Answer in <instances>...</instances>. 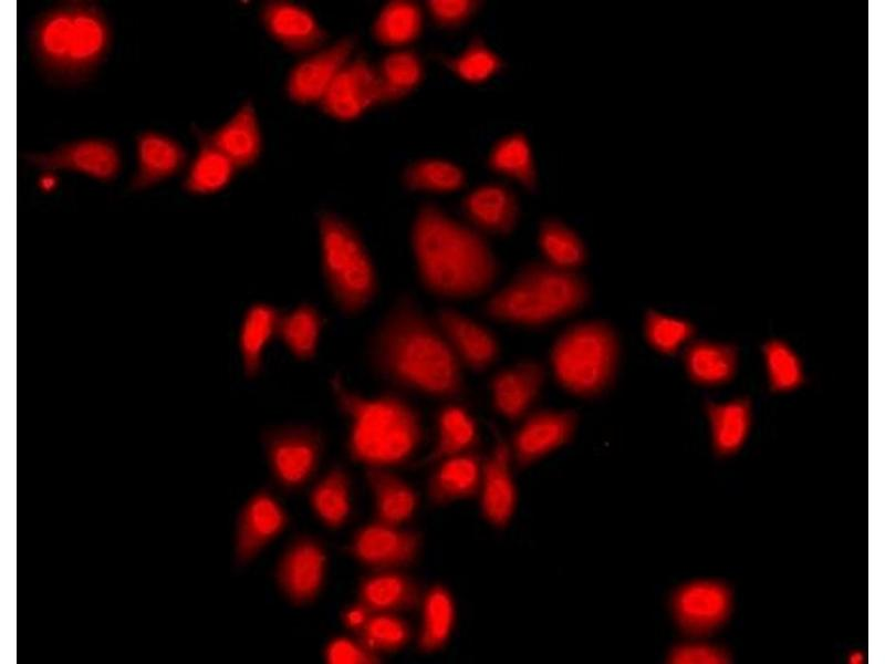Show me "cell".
<instances>
[{
	"label": "cell",
	"instance_id": "1",
	"mask_svg": "<svg viewBox=\"0 0 885 664\" xmlns=\"http://www.w3.org/2000/svg\"><path fill=\"white\" fill-rule=\"evenodd\" d=\"M368 357L377 375L402 390L433 397L462 391L459 359L410 297L399 298L378 323Z\"/></svg>",
	"mask_w": 885,
	"mask_h": 664
},
{
	"label": "cell",
	"instance_id": "2",
	"mask_svg": "<svg viewBox=\"0 0 885 664\" xmlns=\"http://www.w3.org/2000/svg\"><path fill=\"white\" fill-rule=\"evenodd\" d=\"M410 238L419 280L436 295H478L497 278L498 263L486 240L435 205L419 208Z\"/></svg>",
	"mask_w": 885,
	"mask_h": 664
},
{
	"label": "cell",
	"instance_id": "3",
	"mask_svg": "<svg viewBox=\"0 0 885 664\" xmlns=\"http://www.w3.org/2000/svg\"><path fill=\"white\" fill-rule=\"evenodd\" d=\"M112 29L102 8L92 1H63L40 13L29 31L37 66L53 83L86 81L105 61Z\"/></svg>",
	"mask_w": 885,
	"mask_h": 664
},
{
	"label": "cell",
	"instance_id": "4",
	"mask_svg": "<svg viewBox=\"0 0 885 664\" xmlns=\"http://www.w3.org/2000/svg\"><path fill=\"white\" fill-rule=\"evenodd\" d=\"M334 401L348 422L350 457L366 467L388 468L409 460L423 440L416 409L396 393L364 395L340 375L330 381Z\"/></svg>",
	"mask_w": 885,
	"mask_h": 664
},
{
	"label": "cell",
	"instance_id": "5",
	"mask_svg": "<svg viewBox=\"0 0 885 664\" xmlns=\"http://www.w3.org/2000/svg\"><path fill=\"white\" fill-rule=\"evenodd\" d=\"M618 356L614 329L603 321H585L568 328L556 339L551 365L565 391L580 397H594L612 384Z\"/></svg>",
	"mask_w": 885,
	"mask_h": 664
},
{
	"label": "cell",
	"instance_id": "6",
	"mask_svg": "<svg viewBox=\"0 0 885 664\" xmlns=\"http://www.w3.org/2000/svg\"><path fill=\"white\" fill-rule=\"evenodd\" d=\"M321 267L329 293L345 314L363 311L377 291L373 261L356 231L341 217L319 218Z\"/></svg>",
	"mask_w": 885,
	"mask_h": 664
},
{
	"label": "cell",
	"instance_id": "7",
	"mask_svg": "<svg viewBox=\"0 0 885 664\" xmlns=\"http://www.w3.org/2000/svg\"><path fill=\"white\" fill-rule=\"evenodd\" d=\"M261 443L273 478L287 490L299 489L310 479L323 449L321 434L308 425L269 428Z\"/></svg>",
	"mask_w": 885,
	"mask_h": 664
},
{
	"label": "cell",
	"instance_id": "8",
	"mask_svg": "<svg viewBox=\"0 0 885 664\" xmlns=\"http://www.w3.org/2000/svg\"><path fill=\"white\" fill-rule=\"evenodd\" d=\"M30 166L46 172H67L110 183L119 174L122 157L117 145L100 137L75 139L49 152L23 155Z\"/></svg>",
	"mask_w": 885,
	"mask_h": 664
},
{
	"label": "cell",
	"instance_id": "9",
	"mask_svg": "<svg viewBox=\"0 0 885 664\" xmlns=\"http://www.w3.org/2000/svg\"><path fill=\"white\" fill-rule=\"evenodd\" d=\"M420 543L416 531L376 520L360 528L346 550L369 569L396 570L416 560Z\"/></svg>",
	"mask_w": 885,
	"mask_h": 664
},
{
	"label": "cell",
	"instance_id": "10",
	"mask_svg": "<svg viewBox=\"0 0 885 664\" xmlns=\"http://www.w3.org/2000/svg\"><path fill=\"white\" fill-rule=\"evenodd\" d=\"M326 556L314 538L302 536L293 540L282 553L275 570V580L282 594L294 605L314 601L323 585Z\"/></svg>",
	"mask_w": 885,
	"mask_h": 664
},
{
	"label": "cell",
	"instance_id": "11",
	"mask_svg": "<svg viewBox=\"0 0 885 664\" xmlns=\"http://www.w3.org/2000/svg\"><path fill=\"white\" fill-rule=\"evenodd\" d=\"M384 103L377 69L364 58L351 59L319 103L322 111L339 121H352Z\"/></svg>",
	"mask_w": 885,
	"mask_h": 664
},
{
	"label": "cell",
	"instance_id": "12",
	"mask_svg": "<svg viewBox=\"0 0 885 664\" xmlns=\"http://www.w3.org/2000/svg\"><path fill=\"white\" fill-rule=\"evenodd\" d=\"M288 516L267 489L254 492L241 507L235 531V563L243 567L287 527Z\"/></svg>",
	"mask_w": 885,
	"mask_h": 664
},
{
	"label": "cell",
	"instance_id": "13",
	"mask_svg": "<svg viewBox=\"0 0 885 664\" xmlns=\"http://www.w3.org/2000/svg\"><path fill=\"white\" fill-rule=\"evenodd\" d=\"M731 608L729 589L717 581H694L680 587L671 598L674 616L683 631L702 635L718 629Z\"/></svg>",
	"mask_w": 885,
	"mask_h": 664
},
{
	"label": "cell",
	"instance_id": "14",
	"mask_svg": "<svg viewBox=\"0 0 885 664\" xmlns=\"http://www.w3.org/2000/svg\"><path fill=\"white\" fill-rule=\"evenodd\" d=\"M355 41L343 38L314 51L291 70L287 81L289 97L299 104L320 103L341 70L351 60Z\"/></svg>",
	"mask_w": 885,
	"mask_h": 664
},
{
	"label": "cell",
	"instance_id": "15",
	"mask_svg": "<svg viewBox=\"0 0 885 664\" xmlns=\"http://www.w3.org/2000/svg\"><path fill=\"white\" fill-rule=\"evenodd\" d=\"M577 416L572 411H539L530 415L513 438L518 466L527 467L569 443Z\"/></svg>",
	"mask_w": 885,
	"mask_h": 664
},
{
	"label": "cell",
	"instance_id": "16",
	"mask_svg": "<svg viewBox=\"0 0 885 664\" xmlns=\"http://www.w3.org/2000/svg\"><path fill=\"white\" fill-rule=\"evenodd\" d=\"M517 276L537 291L556 319L577 311L590 297L589 284L575 270L560 268L546 261L531 262Z\"/></svg>",
	"mask_w": 885,
	"mask_h": 664
},
{
	"label": "cell",
	"instance_id": "17",
	"mask_svg": "<svg viewBox=\"0 0 885 664\" xmlns=\"http://www.w3.org/2000/svg\"><path fill=\"white\" fill-rule=\"evenodd\" d=\"M260 19L267 32L294 53L314 52L322 46L327 37L315 17L295 3L267 2L261 8Z\"/></svg>",
	"mask_w": 885,
	"mask_h": 664
},
{
	"label": "cell",
	"instance_id": "18",
	"mask_svg": "<svg viewBox=\"0 0 885 664\" xmlns=\"http://www.w3.org/2000/svg\"><path fill=\"white\" fill-rule=\"evenodd\" d=\"M136 169L131 180L134 190H146L179 174L187 163V152L175 138L154 131L135 138Z\"/></svg>",
	"mask_w": 885,
	"mask_h": 664
},
{
	"label": "cell",
	"instance_id": "19",
	"mask_svg": "<svg viewBox=\"0 0 885 664\" xmlns=\"http://www.w3.org/2000/svg\"><path fill=\"white\" fill-rule=\"evenodd\" d=\"M436 324L447 339L460 363L472 371H485L498 357L499 345L493 334L465 314L442 309Z\"/></svg>",
	"mask_w": 885,
	"mask_h": 664
},
{
	"label": "cell",
	"instance_id": "20",
	"mask_svg": "<svg viewBox=\"0 0 885 664\" xmlns=\"http://www.w3.org/2000/svg\"><path fill=\"white\" fill-rule=\"evenodd\" d=\"M544 377L543 366L535 361H523L502 370L491 382L494 408L508 419L520 418L537 400Z\"/></svg>",
	"mask_w": 885,
	"mask_h": 664
},
{
	"label": "cell",
	"instance_id": "21",
	"mask_svg": "<svg viewBox=\"0 0 885 664\" xmlns=\"http://www.w3.org/2000/svg\"><path fill=\"white\" fill-rule=\"evenodd\" d=\"M481 509L496 527L508 525L517 504V491L510 470V450L499 439L481 473Z\"/></svg>",
	"mask_w": 885,
	"mask_h": 664
},
{
	"label": "cell",
	"instance_id": "22",
	"mask_svg": "<svg viewBox=\"0 0 885 664\" xmlns=\"http://www.w3.org/2000/svg\"><path fill=\"white\" fill-rule=\"evenodd\" d=\"M420 589L410 577L396 570H378L364 577L357 590V604L369 612L397 613L415 609Z\"/></svg>",
	"mask_w": 885,
	"mask_h": 664
},
{
	"label": "cell",
	"instance_id": "23",
	"mask_svg": "<svg viewBox=\"0 0 885 664\" xmlns=\"http://www.w3.org/2000/svg\"><path fill=\"white\" fill-rule=\"evenodd\" d=\"M344 625L375 653L403 649L410 640L409 624L396 613L369 612L355 603L342 613Z\"/></svg>",
	"mask_w": 885,
	"mask_h": 664
},
{
	"label": "cell",
	"instance_id": "24",
	"mask_svg": "<svg viewBox=\"0 0 885 664\" xmlns=\"http://www.w3.org/2000/svg\"><path fill=\"white\" fill-rule=\"evenodd\" d=\"M209 137L237 169L252 166L262 148L253 103L250 100L243 102L222 125L209 133Z\"/></svg>",
	"mask_w": 885,
	"mask_h": 664
},
{
	"label": "cell",
	"instance_id": "25",
	"mask_svg": "<svg viewBox=\"0 0 885 664\" xmlns=\"http://www.w3.org/2000/svg\"><path fill=\"white\" fill-rule=\"evenodd\" d=\"M486 312L494 320L528 326L556 320L537 291L519 276L490 298Z\"/></svg>",
	"mask_w": 885,
	"mask_h": 664
},
{
	"label": "cell",
	"instance_id": "26",
	"mask_svg": "<svg viewBox=\"0 0 885 664\" xmlns=\"http://www.w3.org/2000/svg\"><path fill=\"white\" fill-rule=\"evenodd\" d=\"M197 142V154L183 183L185 191L192 195H211L226 188L232 180L236 166L214 144L209 133L192 126Z\"/></svg>",
	"mask_w": 885,
	"mask_h": 664
},
{
	"label": "cell",
	"instance_id": "27",
	"mask_svg": "<svg viewBox=\"0 0 885 664\" xmlns=\"http://www.w3.org/2000/svg\"><path fill=\"white\" fill-rule=\"evenodd\" d=\"M464 211L479 229L493 234H509L517 224L519 208L514 195L504 186L482 185L464 200Z\"/></svg>",
	"mask_w": 885,
	"mask_h": 664
},
{
	"label": "cell",
	"instance_id": "28",
	"mask_svg": "<svg viewBox=\"0 0 885 664\" xmlns=\"http://www.w3.org/2000/svg\"><path fill=\"white\" fill-rule=\"evenodd\" d=\"M479 458L464 453L439 461L428 483V497L433 505L444 506L455 500L475 496L481 485Z\"/></svg>",
	"mask_w": 885,
	"mask_h": 664
},
{
	"label": "cell",
	"instance_id": "29",
	"mask_svg": "<svg viewBox=\"0 0 885 664\" xmlns=\"http://www.w3.org/2000/svg\"><path fill=\"white\" fill-rule=\"evenodd\" d=\"M365 477L377 521L400 526L414 516L417 495L400 477L383 467H366Z\"/></svg>",
	"mask_w": 885,
	"mask_h": 664
},
{
	"label": "cell",
	"instance_id": "30",
	"mask_svg": "<svg viewBox=\"0 0 885 664\" xmlns=\"http://www.w3.org/2000/svg\"><path fill=\"white\" fill-rule=\"evenodd\" d=\"M281 312L273 305L258 302L246 311L239 330V351L244 374L258 375L263 354L270 341L277 336Z\"/></svg>",
	"mask_w": 885,
	"mask_h": 664
},
{
	"label": "cell",
	"instance_id": "31",
	"mask_svg": "<svg viewBox=\"0 0 885 664\" xmlns=\"http://www.w3.org/2000/svg\"><path fill=\"white\" fill-rule=\"evenodd\" d=\"M323 319L319 310L311 303H301L279 319L277 338L298 360L308 361L314 357Z\"/></svg>",
	"mask_w": 885,
	"mask_h": 664
},
{
	"label": "cell",
	"instance_id": "32",
	"mask_svg": "<svg viewBox=\"0 0 885 664\" xmlns=\"http://www.w3.org/2000/svg\"><path fill=\"white\" fill-rule=\"evenodd\" d=\"M310 504L329 528H341L351 513L350 478L340 466L330 469L312 488Z\"/></svg>",
	"mask_w": 885,
	"mask_h": 664
},
{
	"label": "cell",
	"instance_id": "33",
	"mask_svg": "<svg viewBox=\"0 0 885 664\" xmlns=\"http://www.w3.org/2000/svg\"><path fill=\"white\" fill-rule=\"evenodd\" d=\"M475 421L462 407L448 405L437 416V440L426 463L467 453L477 443Z\"/></svg>",
	"mask_w": 885,
	"mask_h": 664
},
{
	"label": "cell",
	"instance_id": "34",
	"mask_svg": "<svg viewBox=\"0 0 885 664\" xmlns=\"http://www.w3.org/2000/svg\"><path fill=\"white\" fill-rule=\"evenodd\" d=\"M712 440L721 455L736 452L743 443L750 425V405L747 398L707 404Z\"/></svg>",
	"mask_w": 885,
	"mask_h": 664
},
{
	"label": "cell",
	"instance_id": "35",
	"mask_svg": "<svg viewBox=\"0 0 885 664\" xmlns=\"http://www.w3.org/2000/svg\"><path fill=\"white\" fill-rule=\"evenodd\" d=\"M455 621L450 593L442 585L429 589L423 602V619L418 647L425 653L440 650L447 643Z\"/></svg>",
	"mask_w": 885,
	"mask_h": 664
},
{
	"label": "cell",
	"instance_id": "36",
	"mask_svg": "<svg viewBox=\"0 0 885 664\" xmlns=\"http://www.w3.org/2000/svg\"><path fill=\"white\" fill-rule=\"evenodd\" d=\"M421 24V11L417 4L410 1H392L376 17L373 34L381 44L403 46L418 38Z\"/></svg>",
	"mask_w": 885,
	"mask_h": 664
},
{
	"label": "cell",
	"instance_id": "37",
	"mask_svg": "<svg viewBox=\"0 0 885 664\" xmlns=\"http://www.w3.org/2000/svg\"><path fill=\"white\" fill-rule=\"evenodd\" d=\"M489 166L500 175L520 183L527 189H534L537 174L531 147L527 137L520 133L501 138L491 149Z\"/></svg>",
	"mask_w": 885,
	"mask_h": 664
},
{
	"label": "cell",
	"instance_id": "38",
	"mask_svg": "<svg viewBox=\"0 0 885 664\" xmlns=\"http://www.w3.org/2000/svg\"><path fill=\"white\" fill-rule=\"evenodd\" d=\"M686 367L690 376L700 383H719L728 380L736 366V350L732 345L698 341L686 351Z\"/></svg>",
	"mask_w": 885,
	"mask_h": 664
},
{
	"label": "cell",
	"instance_id": "39",
	"mask_svg": "<svg viewBox=\"0 0 885 664\" xmlns=\"http://www.w3.org/2000/svg\"><path fill=\"white\" fill-rule=\"evenodd\" d=\"M384 102L400 100L412 93L423 79L419 56L409 50L387 54L377 69Z\"/></svg>",
	"mask_w": 885,
	"mask_h": 664
},
{
	"label": "cell",
	"instance_id": "40",
	"mask_svg": "<svg viewBox=\"0 0 885 664\" xmlns=\"http://www.w3.org/2000/svg\"><path fill=\"white\" fill-rule=\"evenodd\" d=\"M539 243L546 262L570 270L582 266L586 250L581 238L565 224L549 218L542 221Z\"/></svg>",
	"mask_w": 885,
	"mask_h": 664
},
{
	"label": "cell",
	"instance_id": "41",
	"mask_svg": "<svg viewBox=\"0 0 885 664\" xmlns=\"http://www.w3.org/2000/svg\"><path fill=\"white\" fill-rule=\"evenodd\" d=\"M407 188L428 193H451L465 184V174L456 164L438 158L420 159L404 173Z\"/></svg>",
	"mask_w": 885,
	"mask_h": 664
},
{
	"label": "cell",
	"instance_id": "42",
	"mask_svg": "<svg viewBox=\"0 0 885 664\" xmlns=\"http://www.w3.org/2000/svg\"><path fill=\"white\" fill-rule=\"evenodd\" d=\"M442 63L459 79L469 83L485 82L500 71V58L481 40L473 39L458 55L442 59Z\"/></svg>",
	"mask_w": 885,
	"mask_h": 664
},
{
	"label": "cell",
	"instance_id": "43",
	"mask_svg": "<svg viewBox=\"0 0 885 664\" xmlns=\"http://www.w3.org/2000/svg\"><path fill=\"white\" fill-rule=\"evenodd\" d=\"M644 326L649 344L664 353L674 352L693 332L689 322L655 310L647 311Z\"/></svg>",
	"mask_w": 885,
	"mask_h": 664
},
{
	"label": "cell",
	"instance_id": "44",
	"mask_svg": "<svg viewBox=\"0 0 885 664\" xmlns=\"http://www.w3.org/2000/svg\"><path fill=\"white\" fill-rule=\"evenodd\" d=\"M763 351L770 382L774 390H789L802 381L800 361L784 342L768 341Z\"/></svg>",
	"mask_w": 885,
	"mask_h": 664
},
{
	"label": "cell",
	"instance_id": "45",
	"mask_svg": "<svg viewBox=\"0 0 885 664\" xmlns=\"http://www.w3.org/2000/svg\"><path fill=\"white\" fill-rule=\"evenodd\" d=\"M324 660L330 664H377L379 654L357 639L339 636L331 640L324 650Z\"/></svg>",
	"mask_w": 885,
	"mask_h": 664
},
{
	"label": "cell",
	"instance_id": "46",
	"mask_svg": "<svg viewBox=\"0 0 885 664\" xmlns=\"http://www.w3.org/2000/svg\"><path fill=\"white\" fill-rule=\"evenodd\" d=\"M729 660V655L723 649L705 643L677 645L668 656V662L676 664H721Z\"/></svg>",
	"mask_w": 885,
	"mask_h": 664
},
{
	"label": "cell",
	"instance_id": "47",
	"mask_svg": "<svg viewBox=\"0 0 885 664\" xmlns=\"http://www.w3.org/2000/svg\"><path fill=\"white\" fill-rule=\"evenodd\" d=\"M478 2L469 0L428 1L433 20L442 28H455L466 22L476 11Z\"/></svg>",
	"mask_w": 885,
	"mask_h": 664
},
{
	"label": "cell",
	"instance_id": "48",
	"mask_svg": "<svg viewBox=\"0 0 885 664\" xmlns=\"http://www.w3.org/2000/svg\"><path fill=\"white\" fill-rule=\"evenodd\" d=\"M862 660H863V656H862V654H861V653H858V652H855V653H853V654L850 656V661H851V662H853V663H858V662H861Z\"/></svg>",
	"mask_w": 885,
	"mask_h": 664
}]
</instances>
